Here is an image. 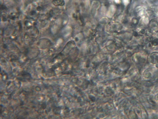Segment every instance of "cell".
I'll use <instances>...</instances> for the list:
<instances>
[{
    "instance_id": "1",
    "label": "cell",
    "mask_w": 158,
    "mask_h": 119,
    "mask_svg": "<svg viewBox=\"0 0 158 119\" xmlns=\"http://www.w3.org/2000/svg\"><path fill=\"white\" fill-rule=\"evenodd\" d=\"M149 60L153 64L158 63V53H153L149 57Z\"/></svg>"
}]
</instances>
